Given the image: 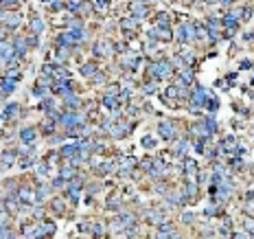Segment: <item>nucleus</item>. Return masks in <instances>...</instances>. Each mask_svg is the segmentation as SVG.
<instances>
[{"instance_id": "obj_1", "label": "nucleus", "mask_w": 254, "mask_h": 239, "mask_svg": "<svg viewBox=\"0 0 254 239\" xmlns=\"http://www.w3.org/2000/svg\"><path fill=\"white\" fill-rule=\"evenodd\" d=\"M160 134H162L164 138H171V136H173V127H171V123H162V125H160Z\"/></svg>"}, {"instance_id": "obj_2", "label": "nucleus", "mask_w": 254, "mask_h": 239, "mask_svg": "<svg viewBox=\"0 0 254 239\" xmlns=\"http://www.w3.org/2000/svg\"><path fill=\"white\" fill-rule=\"evenodd\" d=\"M22 136H24V140H31V138H33V132H31V130H27Z\"/></svg>"}, {"instance_id": "obj_3", "label": "nucleus", "mask_w": 254, "mask_h": 239, "mask_svg": "<svg viewBox=\"0 0 254 239\" xmlns=\"http://www.w3.org/2000/svg\"><path fill=\"white\" fill-rule=\"evenodd\" d=\"M142 143H145V147H154V138H145Z\"/></svg>"}]
</instances>
